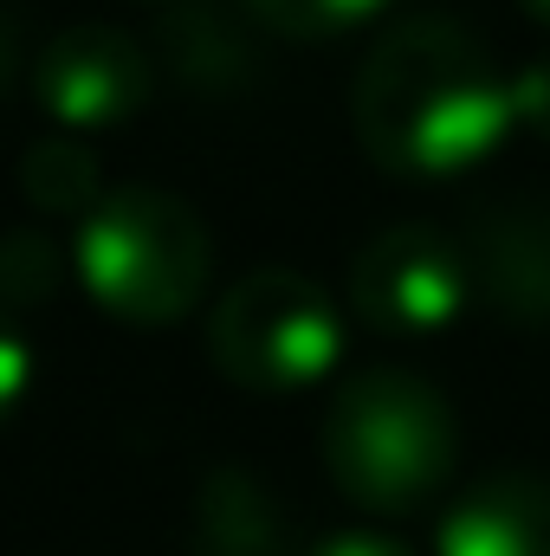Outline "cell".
Segmentation results:
<instances>
[{"label": "cell", "mask_w": 550, "mask_h": 556, "mask_svg": "<svg viewBox=\"0 0 550 556\" xmlns=\"http://www.w3.org/2000/svg\"><path fill=\"white\" fill-rule=\"evenodd\" d=\"M162 59H168V72L182 85H195L208 98L247 91L260 78V46H253V33L240 26V13L227 0H182V7H168Z\"/></svg>", "instance_id": "cell-9"}, {"label": "cell", "mask_w": 550, "mask_h": 556, "mask_svg": "<svg viewBox=\"0 0 550 556\" xmlns=\"http://www.w3.org/2000/svg\"><path fill=\"white\" fill-rule=\"evenodd\" d=\"M518 7H525V13H532L538 26H550V0H518Z\"/></svg>", "instance_id": "cell-18"}, {"label": "cell", "mask_w": 550, "mask_h": 556, "mask_svg": "<svg viewBox=\"0 0 550 556\" xmlns=\"http://www.w3.org/2000/svg\"><path fill=\"white\" fill-rule=\"evenodd\" d=\"M78 285L124 324H175L201 304L214 240L201 214L162 188H117L78 220Z\"/></svg>", "instance_id": "cell-3"}, {"label": "cell", "mask_w": 550, "mask_h": 556, "mask_svg": "<svg viewBox=\"0 0 550 556\" xmlns=\"http://www.w3.org/2000/svg\"><path fill=\"white\" fill-rule=\"evenodd\" d=\"M434 556H550V479L486 472L440 511Z\"/></svg>", "instance_id": "cell-8"}, {"label": "cell", "mask_w": 550, "mask_h": 556, "mask_svg": "<svg viewBox=\"0 0 550 556\" xmlns=\"http://www.w3.org/2000/svg\"><path fill=\"white\" fill-rule=\"evenodd\" d=\"M208 356L227 382L253 395H291L337 369L343 356V317L324 298V285L304 273H247L208 317Z\"/></svg>", "instance_id": "cell-4"}, {"label": "cell", "mask_w": 550, "mask_h": 556, "mask_svg": "<svg viewBox=\"0 0 550 556\" xmlns=\"http://www.w3.org/2000/svg\"><path fill=\"white\" fill-rule=\"evenodd\" d=\"M350 124L376 168L409 181H447L486 162L518 130L512 78L492 65L486 39L447 13L396 20L350 85Z\"/></svg>", "instance_id": "cell-1"}, {"label": "cell", "mask_w": 550, "mask_h": 556, "mask_svg": "<svg viewBox=\"0 0 550 556\" xmlns=\"http://www.w3.org/2000/svg\"><path fill=\"white\" fill-rule=\"evenodd\" d=\"M383 7L389 0H247V13L266 33H285V39H337V33H357Z\"/></svg>", "instance_id": "cell-12"}, {"label": "cell", "mask_w": 550, "mask_h": 556, "mask_svg": "<svg viewBox=\"0 0 550 556\" xmlns=\"http://www.w3.org/2000/svg\"><path fill=\"white\" fill-rule=\"evenodd\" d=\"M324 466L363 511H421L460 466V427L434 382L409 369H363L324 408Z\"/></svg>", "instance_id": "cell-2"}, {"label": "cell", "mask_w": 550, "mask_h": 556, "mask_svg": "<svg viewBox=\"0 0 550 556\" xmlns=\"http://www.w3.org/2000/svg\"><path fill=\"white\" fill-rule=\"evenodd\" d=\"M20 78V26H13V13L0 7V91Z\"/></svg>", "instance_id": "cell-17"}, {"label": "cell", "mask_w": 550, "mask_h": 556, "mask_svg": "<svg viewBox=\"0 0 550 556\" xmlns=\"http://www.w3.org/2000/svg\"><path fill=\"white\" fill-rule=\"evenodd\" d=\"M304 556H414L409 544H396V538H383V531H337V538H324L317 551Z\"/></svg>", "instance_id": "cell-16"}, {"label": "cell", "mask_w": 550, "mask_h": 556, "mask_svg": "<svg viewBox=\"0 0 550 556\" xmlns=\"http://www.w3.org/2000/svg\"><path fill=\"white\" fill-rule=\"evenodd\" d=\"M473 285L486 298L492 317L525 324V330H550V201L525 194V201H499L473 220Z\"/></svg>", "instance_id": "cell-7"}, {"label": "cell", "mask_w": 550, "mask_h": 556, "mask_svg": "<svg viewBox=\"0 0 550 556\" xmlns=\"http://www.w3.org/2000/svg\"><path fill=\"white\" fill-rule=\"evenodd\" d=\"M512 117H518L525 137L550 142V52L532 59L525 72H512Z\"/></svg>", "instance_id": "cell-15"}, {"label": "cell", "mask_w": 550, "mask_h": 556, "mask_svg": "<svg viewBox=\"0 0 550 556\" xmlns=\"http://www.w3.org/2000/svg\"><path fill=\"white\" fill-rule=\"evenodd\" d=\"M59 291V247L46 233L0 240V311H39Z\"/></svg>", "instance_id": "cell-13"}, {"label": "cell", "mask_w": 550, "mask_h": 556, "mask_svg": "<svg viewBox=\"0 0 550 556\" xmlns=\"http://www.w3.org/2000/svg\"><path fill=\"white\" fill-rule=\"evenodd\" d=\"M473 298V253L421 220L383 227L350 266V304L376 337H434Z\"/></svg>", "instance_id": "cell-5"}, {"label": "cell", "mask_w": 550, "mask_h": 556, "mask_svg": "<svg viewBox=\"0 0 550 556\" xmlns=\"http://www.w3.org/2000/svg\"><path fill=\"white\" fill-rule=\"evenodd\" d=\"M33 98L65 130H117L149 104V52L124 26H65L33 59Z\"/></svg>", "instance_id": "cell-6"}, {"label": "cell", "mask_w": 550, "mask_h": 556, "mask_svg": "<svg viewBox=\"0 0 550 556\" xmlns=\"http://www.w3.org/2000/svg\"><path fill=\"white\" fill-rule=\"evenodd\" d=\"M195 556H298L285 505L247 466H214L195 492Z\"/></svg>", "instance_id": "cell-10"}, {"label": "cell", "mask_w": 550, "mask_h": 556, "mask_svg": "<svg viewBox=\"0 0 550 556\" xmlns=\"http://www.w3.org/2000/svg\"><path fill=\"white\" fill-rule=\"evenodd\" d=\"M20 188H26L33 207H46V214H78V220L104 201V194H98V162H91L72 137L33 142L26 162H20Z\"/></svg>", "instance_id": "cell-11"}, {"label": "cell", "mask_w": 550, "mask_h": 556, "mask_svg": "<svg viewBox=\"0 0 550 556\" xmlns=\"http://www.w3.org/2000/svg\"><path fill=\"white\" fill-rule=\"evenodd\" d=\"M26 389H33V343L13 324V311H0V420L26 402Z\"/></svg>", "instance_id": "cell-14"}]
</instances>
